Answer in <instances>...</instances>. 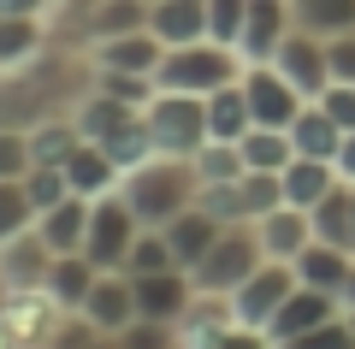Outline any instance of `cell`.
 Returning <instances> with one entry per match:
<instances>
[{
	"label": "cell",
	"mask_w": 355,
	"mask_h": 349,
	"mask_svg": "<svg viewBox=\"0 0 355 349\" xmlns=\"http://www.w3.org/2000/svg\"><path fill=\"white\" fill-rule=\"evenodd\" d=\"M89 89H95V60L71 42H48L24 65L0 71V130H36L71 119Z\"/></svg>",
	"instance_id": "obj_1"
},
{
	"label": "cell",
	"mask_w": 355,
	"mask_h": 349,
	"mask_svg": "<svg viewBox=\"0 0 355 349\" xmlns=\"http://www.w3.org/2000/svg\"><path fill=\"white\" fill-rule=\"evenodd\" d=\"M119 196L130 201V213L142 219V231H160L178 213H190L202 196V172L196 160H178V154H148L142 166H130L119 178Z\"/></svg>",
	"instance_id": "obj_2"
},
{
	"label": "cell",
	"mask_w": 355,
	"mask_h": 349,
	"mask_svg": "<svg viewBox=\"0 0 355 349\" xmlns=\"http://www.w3.org/2000/svg\"><path fill=\"white\" fill-rule=\"evenodd\" d=\"M243 77V53L219 48V42H190V48H166L160 71H154V89H172V95H214V89L237 83Z\"/></svg>",
	"instance_id": "obj_3"
},
{
	"label": "cell",
	"mask_w": 355,
	"mask_h": 349,
	"mask_svg": "<svg viewBox=\"0 0 355 349\" xmlns=\"http://www.w3.org/2000/svg\"><path fill=\"white\" fill-rule=\"evenodd\" d=\"M142 125H148V137H154V154L196 160V154L207 148V101H202V95L154 89V101L142 107Z\"/></svg>",
	"instance_id": "obj_4"
},
{
	"label": "cell",
	"mask_w": 355,
	"mask_h": 349,
	"mask_svg": "<svg viewBox=\"0 0 355 349\" xmlns=\"http://www.w3.org/2000/svg\"><path fill=\"white\" fill-rule=\"evenodd\" d=\"M261 261H266V255H261L254 225H225V231L214 237V249L190 266V278H196V290H202V296H231V290H237Z\"/></svg>",
	"instance_id": "obj_5"
},
{
	"label": "cell",
	"mask_w": 355,
	"mask_h": 349,
	"mask_svg": "<svg viewBox=\"0 0 355 349\" xmlns=\"http://www.w3.org/2000/svg\"><path fill=\"white\" fill-rule=\"evenodd\" d=\"M142 237V219L130 213V201L119 196H95V207H89V237H83V255L101 273H125V261H130V243Z\"/></svg>",
	"instance_id": "obj_6"
},
{
	"label": "cell",
	"mask_w": 355,
	"mask_h": 349,
	"mask_svg": "<svg viewBox=\"0 0 355 349\" xmlns=\"http://www.w3.org/2000/svg\"><path fill=\"white\" fill-rule=\"evenodd\" d=\"M291 290H296V266H291V261H261V266H254V273L225 296V302H231V320L249 325V332H266Z\"/></svg>",
	"instance_id": "obj_7"
},
{
	"label": "cell",
	"mask_w": 355,
	"mask_h": 349,
	"mask_svg": "<svg viewBox=\"0 0 355 349\" xmlns=\"http://www.w3.org/2000/svg\"><path fill=\"white\" fill-rule=\"evenodd\" d=\"M243 95H249L254 125H266V130H291V125H296V112L308 107V95H302V89H296L272 60L243 65Z\"/></svg>",
	"instance_id": "obj_8"
},
{
	"label": "cell",
	"mask_w": 355,
	"mask_h": 349,
	"mask_svg": "<svg viewBox=\"0 0 355 349\" xmlns=\"http://www.w3.org/2000/svg\"><path fill=\"white\" fill-rule=\"evenodd\" d=\"M130 284H137V320H160V325H184V314L202 296L184 266H172V273H142Z\"/></svg>",
	"instance_id": "obj_9"
},
{
	"label": "cell",
	"mask_w": 355,
	"mask_h": 349,
	"mask_svg": "<svg viewBox=\"0 0 355 349\" xmlns=\"http://www.w3.org/2000/svg\"><path fill=\"white\" fill-rule=\"evenodd\" d=\"M77 314H83L101 337H119L130 320H137V284H130V273H101Z\"/></svg>",
	"instance_id": "obj_10"
},
{
	"label": "cell",
	"mask_w": 355,
	"mask_h": 349,
	"mask_svg": "<svg viewBox=\"0 0 355 349\" xmlns=\"http://www.w3.org/2000/svg\"><path fill=\"white\" fill-rule=\"evenodd\" d=\"M272 65H279L308 101H320L326 83H331V71H326V36H308V30H291V36L279 42V53H272Z\"/></svg>",
	"instance_id": "obj_11"
},
{
	"label": "cell",
	"mask_w": 355,
	"mask_h": 349,
	"mask_svg": "<svg viewBox=\"0 0 355 349\" xmlns=\"http://www.w3.org/2000/svg\"><path fill=\"white\" fill-rule=\"evenodd\" d=\"M338 314H349V308H343V296H326V290H308V284H296L291 296H284V308L272 314V325H266V343L302 337V332H314V325L338 320Z\"/></svg>",
	"instance_id": "obj_12"
},
{
	"label": "cell",
	"mask_w": 355,
	"mask_h": 349,
	"mask_svg": "<svg viewBox=\"0 0 355 349\" xmlns=\"http://www.w3.org/2000/svg\"><path fill=\"white\" fill-rule=\"evenodd\" d=\"M296 30V12H291V0H249V24H243V65H261L279 53V42Z\"/></svg>",
	"instance_id": "obj_13"
},
{
	"label": "cell",
	"mask_w": 355,
	"mask_h": 349,
	"mask_svg": "<svg viewBox=\"0 0 355 349\" xmlns=\"http://www.w3.org/2000/svg\"><path fill=\"white\" fill-rule=\"evenodd\" d=\"M160 36L154 30H125V36H107L89 48V60H95V71H130V77H154L160 71Z\"/></svg>",
	"instance_id": "obj_14"
},
{
	"label": "cell",
	"mask_w": 355,
	"mask_h": 349,
	"mask_svg": "<svg viewBox=\"0 0 355 349\" xmlns=\"http://www.w3.org/2000/svg\"><path fill=\"white\" fill-rule=\"evenodd\" d=\"M254 237H261V255L266 261H296V255L314 243V213H302V207H272V213H261L254 219Z\"/></svg>",
	"instance_id": "obj_15"
},
{
	"label": "cell",
	"mask_w": 355,
	"mask_h": 349,
	"mask_svg": "<svg viewBox=\"0 0 355 349\" xmlns=\"http://www.w3.org/2000/svg\"><path fill=\"white\" fill-rule=\"evenodd\" d=\"M291 266H296V284L326 290V296H343V290H349V273H355V255L338 249V243H326V237H314Z\"/></svg>",
	"instance_id": "obj_16"
},
{
	"label": "cell",
	"mask_w": 355,
	"mask_h": 349,
	"mask_svg": "<svg viewBox=\"0 0 355 349\" xmlns=\"http://www.w3.org/2000/svg\"><path fill=\"white\" fill-rule=\"evenodd\" d=\"M48 266H53V249L42 243L36 225H30L24 237L0 243V278H6L12 290H42V284H48Z\"/></svg>",
	"instance_id": "obj_17"
},
{
	"label": "cell",
	"mask_w": 355,
	"mask_h": 349,
	"mask_svg": "<svg viewBox=\"0 0 355 349\" xmlns=\"http://www.w3.org/2000/svg\"><path fill=\"white\" fill-rule=\"evenodd\" d=\"M148 30L160 36V48H190L207 42V0H154Z\"/></svg>",
	"instance_id": "obj_18"
},
{
	"label": "cell",
	"mask_w": 355,
	"mask_h": 349,
	"mask_svg": "<svg viewBox=\"0 0 355 349\" xmlns=\"http://www.w3.org/2000/svg\"><path fill=\"white\" fill-rule=\"evenodd\" d=\"M119 166H113V154L101 148V142H77L71 154H65V184H71V196H113L119 189Z\"/></svg>",
	"instance_id": "obj_19"
},
{
	"label": "cell",
	"mask_w": 355,
	"mask_h": 349,
	"mask_svg": "<svg viewBox=\"0 0 355 349\" xmlns=\"http://www.w3.org/2000/svg\"><path fill=\"white\" fill-rule=\"evenodd\" d=\"M89 207H95L89 196H65L60 207L36 213V231H42V243H48L53 255H83V237H89Z\"/></svg>",
	"instance_id": "obj_20"
},
{
	"label": "cell",
	"mask_w": 355,
	"mask_h": 349,
	"mask_svg": "<svg viewBox=\"0 0 355 349\" xmlns=\"http://www.w3.org/2000/svg\"><path fill=\"white\" fill-rule=\"evenodd\" d=\"M284 201H291V207H302V213H314L320 201L331 196V189L343 184L338 178V160H308V154H296L291 166H284Z\"/></svg>",
	"instance_id": "obj_21"
},
{
	"label": "cell",
	"mask_w": 355,
	"mask_h": 349,
	"mask_svg": "<svg viewBox=\"0 0 355 349\" xmlns=\"http://www.w3.org/2000/svg\"><path fill=\"white\" fill-rule=\"evenodd\" d=\"M254 130V112H249V95H243V77L225 89L207 95V142H243Z\"/></svg>",
	"instance_id": "obj_22"
},
{
	"label": "cell",
	"mask_w": 355,
	"mask_h": 349,
	"mask_svg": "<svg viewBox=\"0 0 355 349\" xmlns=\"http://www.w3.org/2000/svg\"><path fill=\"white\" fill-rule=\"evenodd\" d=\"M160 231H166V243H172L178 266L190 273V266L202 261L207 249H214V237H219V231H225V225H219V219H214V213H207V207H190V213H178L172 225H160Z\"/></svg>",
	"instance_id": "obj_23"
},
{
	"label": "cell",
	"mask_w": 355,
	"mask_h": 349,
	"mask_svg": "<svg viewBox=\"0 0 355 349\" xmlns=\"http://www.w3.org/2000/svg\"><path fill=\"white\" fill-rule=\"evenodd\" d=\"M95 278H101V266L89 261V255H53L48 284H42V290H48V296L60 302L65 314H77V308H83V296L95 290Z\"/></svg>",
	"instance_id": "obj_24"
},
{
	"label": "cell",
	"mask_w": 355,
	"mask_h": 349,
	"mask_svg": "<svg viewBox=\"0 0 355 349\" xmlns=\"http://www.w3.org/2000/svg\"><path fill=\"white\" fill-rule=\"evenodd\" d=\"M53 42L48 18H18V12H0V71L24 65L30 53H42Z\"/></svg>",
	"instance_id": "obj_25"
},
{
	"label": "cell",
	"mask_w": 355,
	"mask_h": 349,
	"mask_svg": "<svg viewBox=\"0 0 355 349\" xmlns=\"http://www.w3.org/2000/svg\"><path fill=\"white\" fill-rule=\"evenodd\" d=\"M291 142H296V154H308V160H338L343 130L326 119V107H320V101H308V107L296 112V125H291Z\"/></svg>",
	"instance_id": "obj_26"
},
{
	"label": "cell",
	"mask_w": 355,
	"mask_h": 349,
	"mask_svg": "<svg viewBox=\"0 0 355 349\" xmlns=\"http://www.w3.org/2000/svg\"><path fill=\"white\" fill-rule=\"evenodd\" d=\"M314 237H326V243H338V249L355 255V184H338L314 207Z\"/></svg>",
	"instance_id": "obj_27"
},
{
	"label": "cell",
	"mask_w": 355,
	"mask_h": 349,
	"mask_svg": "<svg viewBox=\"0 0 355 349\" xmlns=\"http://www.w3.org/2000/svg\"><path fill=\"white\" fill-rule=\"evenodd\" d=\"M237 148H243V166H249V172H272V178H284V166L296 160L291 130H266V125H254Z\"/></svg>",
	"instance_id": "obj_28"
},
{
	"label": "cell",
	"mask_w": 355,
	"mask_h": 349,
	"mask_svg": "<svg viewBox=\"0 0 355 349\" xmlns=\"http://www.w3.org/2000/svg\"><path fill=\"white\" fill-rule=\"evenodd\" d=\"M296 12V30H308V36H343V30H355V0H291Z\"/></svg>",
	"instance_id": "obj_29"
},
{
	"label": "cell",
	"mask_w": 355,
	"mask_h": 349,
	"mask_svg": "<svg viewBox=\"0 0 355 349\" xmlns=\"http://www.w3.org/2000/svg\"><path fill=\"white\" fill-rule=\"evenodd\" d=\"M30 225H36V207L24 196V178H0V243L24 237Z\"/></svg>",
	"instance_id": "obj_30"
},
{
	"label": "cell",
	"mask_w": 355,
	"mask_h": 349,
	"mask_svg": "<svg viewBox=\"0 0 355 349\" xmlns=\"http://www.w3.org/2000/svg\"><path fill=\"white\" fill-rule=\"evenodd\" d=\"M77 125L71 119H53V125H36L30 130V154H36V166H65V154L77 148Z\"/></svg>",
	"instance_id": "obj_31"
},
{
	"label": "cell",
	"mask_w": 355,
	"mask_h": 349,
	"mask_svg": "<svg viewBox=\"0 0 355 349\" xmlns=\"http://www.w3.org/2000/svg\"><path fill=\"white\" fill-rule=\"evenodd\" d=\"M196 172H202V184H237L249 166H243L237 142H207V148L196 154Z\"/></svg>",
	"instance_id": "obj_32"
},
{
	"label": "cell",
	"mask_w": 355,
	"mask_h": 349,
	"mask_svg": "<svg viewBox=\"0 0 355 349\" xmlns=\"http://www.w3.org/2000/svg\"><path fill=\"white\" fill-rule=\"evenodd\" d=\"M172 266H178V255H172V243H166V231H142V237L130 243V261H125L130 278H142V273H172Z\"/></svg>",
	"instance_id": "obj_33"
},
{
	"label": "cell",
	"mask_w": 355,
	"mask_h": 349,
	"mask_svg": "<svg viewBox=\"0 0 355 349\" xmlns=\"http://www.w3.org/2000/svg\"><path fill=\"white\" fill-rule=\"evenodd\" d=\"M243 24H249V0H207V42L219 48H237Z\"/></svg>",
	"instance_id": "obj_34"
},
{
	"label": "cell",
	"mask_w": 355,
	"mask_h": 349,
	"mask_svg": "<svg viewBox=\"0 0 355 349\" xmlns=\"http://www.w3.org/2000/svg\"><path fill=\"white\" fill-rule=\"evenodd\" d=\"M24 196H30V207H36V213L60 207V201L71 196V184H65V166H30V172H24Z\"/></svg>",
	"instance_id": "obj_35"
},
{
	"label": "cell",
	"mask_w": 355,
	"mask_h": 349,
	"mask_svg": "<svg viewBox=\"0 0 355 349\" xmlns=\"http://www.w3.org/2000/svg\"><path fill=\"white\" fill-rule=\"evenodd\" d=\"M272 349H355V325H349V314H338V320L314 325V332H302V337H284V343H272Z\"/></svg>",
	"instance_id": "obj_36"
},
{
	"label": "cell",
	"mask_w": 355,
	"mask_h": 349,
	"mask_svg": "<svg viewBox=\"0 0 355 349\" xmlns=\"http://www.w3.org/2000/svg\"><path fill=\"white\" fill-rule=\"evenodd\" d=\"M36 166L30 154V130H0V178H24Z\"/></svg>",
	"instance_id": "obj_37"
},
{
	"label": "cell",
	"mask_w": 355,
	"mask_h": 349,
	"mask_svg": "<svg viewBox=\"0 0 355 349\" xmlns=\"http://www.w3.org/2000/svg\"><path fill=\"white\" fill-rule=\"evenodd\" d=\"M320 107H326V119L349 137L355 130V83H326V95H320Z\"/></svg>",
	"instance_id": "obj_38"
},
{
	"label": "cell",
	"mask_w": 355,
	"mask_h": 349,
	"mask_svg": "<svg viewBox=\"0 0 355 349\" xmlns=\"http://www.w3.org/2000/svg\"><path fill=\"white\" fill-rule=\"evenodd\" d=\"M326 71H331V83H355V30L326 42Z\"/></svg>",
	"instance_id": "obj_39"
},
{
	"label": "cell",
	"mask_w": 355,
	"mask_h": 349,
	"mask_svg": "<svg viewBox=\"0 0 355 349\" xmlns=\"http://www.w3.org/2000/svg\"><path fill=\"white\" fill-rule=\"evenodd\" d=\"M0 12H18V18H48L53 0H0Z\"/></svg>",
	"instance_id": "obj_40"
},
{
	"label": "cell",
	"mask_w": 355,
	"mask_h": 349,
	"mask_svg": "<svg viewBox=\"0 0 355 349\" xmlns=\"http://www.w3.org/2000/svg\"><path fill=\"white\" fill-rule=\"evenodd\" d=\"M338 178H343V184H355V130L343 137V148H338Z\"/></svg>",
	"instance_id": "obj_41"
},
{
	"label": "cell",
	"mask_w": 355,
	"mask_h": 349,
	"mask_svg": "<svg viewBox=\"0 0 355 349\" xmlns=\"http://www.w3.org/2000/svg\"><path fill=\"white\" fill-rule=\"evenodd\" d=\"M343 308L355 314V273H349V290H343Z\"/></svg>",
	"instance_id": "obj_42"
},
{
	"label": "cell",
	"mask_w": 355,
	"mask_h": 349,
	"mask_svg": "<svg viewBox=\"0 0 355 349\" xmlns=\"http://www.w3.org/2000/svg\"><path fill=\"white\" fill-rule=\"evenodd\" d=\"M6 302H12V284H6V278H0V308H6Z\"/></svg>",
	"instance_id": "obj_43"
},
{
	"label": "cell",
	"mask_w": 355,
	"mask_h": 349,
	"mask_svg": "<svg viewBox=\"0 0 355 349\" xmlns=\"http://www.w3.org/2000/svg\"><path fill=\"white\" fill-rule=\"evenodd\" d=\"M349 325H355V314H349Z\"/></svg>",
	"instance_id": "obj_44"
},
{
	"label": "cell",
	"mask_w": 355,
	"mask_h": 349,
	"mask_svg": "<svg viewBox=\"0 0 355 349\" xmlns=\"http://www.w3.org/2000/svg\"><path fill=\"white\" fill-rule=\"evenodd\" d=\"M148 6H154V0H148Z\"/></svg>",
	"instance_id": "obj_45"
}]
</instances>
